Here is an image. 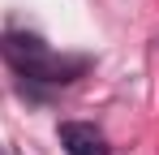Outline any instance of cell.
Listing matches in <instances>:
<instances>
[{
    "label": "cell",
    "mask_w": 159,
    "mask_h": 155,
    "mask_svg": "<svg viewBox=\"0 0 159 155\" xmlns=\"http://www.w3.org/2000/svg\"><path fill=\"white\" fill-rule=\"evenodd\" d=\"M0 56L17 69L30 82H52V86H65L86 69L82 56H56L43 39L34 35H0Z\"/></svg>",
    "instance_id": "cell-1"
},
{
    "label": "cell",
    "mask_w": 159,
    "mask_h": 155,
    "mask_svg": "<svg viewBox=\"0 0 159 155\" xmlns=\"http://www.w3.org/2000/svg\"><path fill=\"white\" fill-rule=\"evenodd\" d=\"M60 147L69 155H107V138L86 121H65L60 125Z\"/></svg>",
    "instance_id": "cell-2"
}]
</instances>
